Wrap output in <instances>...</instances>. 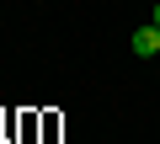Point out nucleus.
I'll return each mask as SVG.
<instances>
[{"label": "nucleus", "instance_id": "obj_1", "mask_svg": "<svg viewBox=\"0 0 160 144\" xmlns=\"http://www.w3.org/2000/svg\"><path fill=\"white\" fill-rule=\"evenodd\" d=\"M128 48H133L139 59H155V53H160V27H155V22H149V27H139V32L128 37Z\"/></svg>", "mask_w": 160, "mask_h": 144}, {"label": "nucleus", "instance_id": "obj_2", "mask_svg": "<svg viewBox=\"0 0 160 144\" xmlns=\"http://www.w3.org/2000/svg\"><path fill=\"white\" fill-rule=\"evenodd\" d=\"M149 22H155V27H160V6H155V16H149Z\"/></svg>", "mask_w": 160, "mask_h": 144}]
</instances>
